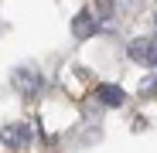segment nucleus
<instances>
[{
  "label": "nucleus",
  "instance_id": "4",
  "mask_svg": "<svg viewBox=\"0 0 157 153\" xmlns=\"http://www.w3.org/2000/svg\"><path fill=\"white\" fill-rule=\"evenodd\" d=\"M147 48H150V38H137V41H130V48H126V55L133 58L137 65H144V61H147Z\"/></svg>",
  "mask_w": 157,
  "mask_h": 153
},
{
  "label": "nucleus",
  "instance_id": "5",
  "mask_svg": "<svg viewBox=\"0 0 157 153\" xmlns=\"http://www.w3.org/2000/svg\"><path fill=\"white\" fill-rule=\"evenodd\" d=\"M140 95L147 99V95H157V75H150L147 82H140Z\"/></svg>",
  "mask_w": 157,
  "mask_h": 153
},
{
  "label": "nucleus",
  "instance_id": "2",
  "mask_svg": "<svg viewBox=\"0 0 157 153\" xmlns=\"http://www.w3.org/2000/svg\"><path fill=\"white\" fill-rule=\"evenodd\" d=\"M0 140H4L7 146H28V143H31V129L21 126V122H10V126L0 129Z\"/></svg>",
  "mask_w": 157,
  "mask_h": 153
},
{
  "label": "nucleus",
  "instance_id": "3",
  "mask_svg": "<svg viewBox=\"0 0 157 153\" xmlns=\"http://www.w3.org/2000/svg\"><path fill=\"white\" fill-rule=\"evenodd\" d=\"M96 99L102 102V106H123V102H126V92H123L120 85L106 82V85H99V89H96Z\"/></svg>",
  "mask_w": 157,
  "mask_h": 153
},
{
  "label": "nucleus",
  "instance_id": "6",
  "mask_svg": "<svg viewBox=\"0 0 157 153\" xmlns=\"http://www.w3.org/2000/svg\"><path fill=\"white\" fill-rule=\"evenodd\" d=\"M154 20H157V14H154Z\"/></svg>",
  "mask_w": 157,
  "mask_h": 153
},
{
  "label": "nucleus",
  "instance_id": "1",
  "mask_svg": "<svg viewBox=\"0 0 157 153\" xmlns=\"http://www.w3.org/2000/svg\"><path fill=\"white\" fill-rule=\"evenodd\" d=\"M96 27H99V24H96V14H92L89 7H82V10L72 17V34H75L78 41H86L89 34H96Z\"/></svg>",
  "mask_w": 157,
  "mask_h": 153
}]
</instances>
